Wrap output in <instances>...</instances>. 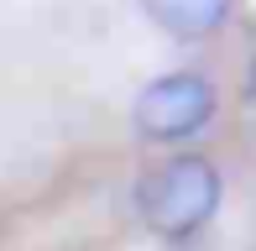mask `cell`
Masks as SVG:
<instances>
[{"label":"cell","instance_id":"cell-1","mask_svg":"<svg viewBox=\"0 0 256 251\" xmlns=\"http://www.w3.org/2000/svg\"><path fill=\"white\" fill-rule=\"evenodd\" d=\"M136 204H142V220L157 236H172V241L194 236L220 210V168L209 157H172L142 178Z\"/></svg>","mask_w":256,"mask_h":251},{"label":"cell","instance_id":"cell-2","mask_svg":"<svg viewBox=\"0 0 256 251\" xmlns=\"http://www.w3.org/2000/svg\"><path fill=\"white\" fill-rule=\"evenodd\" d=\"M214 116V89L204 74H162L136 94V131L146 142H188Z\"/></svg>","mask_w":256,"mask_h":251},{"label":"cell","instance_id":"cell-3","mask_svg":"<svg viewBox=\"0 0 256 251\" xmlns=\"http://www.w3.org/2000/svg\"><path fill=\"white\" fill-rule=\"evenodd\" d=\"M146 16L168 37H209L214 26H225L230 0H146Z\"/></svg>","mask_w":256,"mask_h":251}]
</instances>
